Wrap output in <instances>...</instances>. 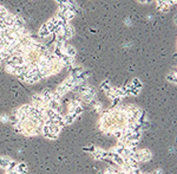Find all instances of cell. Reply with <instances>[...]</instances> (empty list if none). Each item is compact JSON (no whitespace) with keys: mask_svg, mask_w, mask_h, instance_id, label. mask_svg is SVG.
<instances>
[{"mask_svg":"<svg viewBox=\"0 0 177 174\" xmlns=\"http://www.w3.org/2000/svg\"><path fill=\"white\" fill-rule=\"evenodd\" d=\"M143 110L134 106H115L103 110L98 127L101 132L117 138L118 145L136 148L143 132Z\"/></svg>","mask_w":177,"mask_h":174,"instance_id":"obj_1","label":"cell"},{"mask_svg":"<svg viewBox=\"0 0 177 174\" xmlns=\"http://www.w3.org/2000/svg\"><path fill=\"white\" fill-rule=\"evenodd\" d=\"M151 156L148 149H136L125 146H120L116 152L102 149L99 153V160H108L115 163V166L108 167L103 174H154L145 173L139 167L141 162L149 161Z\"/></svg>","mask_w":177,"mask_h":174,"instance_id":"obj_2","label":"cell"}]
</instances>
